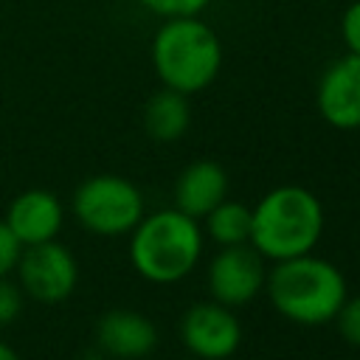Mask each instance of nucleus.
<instances>
[{
    "label": "nucleus",
    "mask_w": 360,
    "mask_h": 360,
    "mask_svg": "<svg viewBox=\"0 0 360 360\" xmlns=\"http://www.w3.org/2000/svg\"><path fill=\"white\" fill-rule=\"evenodd\" d=\"M273 309L298 326H323L335 321L349 287L338 264L315 253L273 262L264 278Z\"/></svg>",
    "instance_id": "obj_1"
},
{
    "label": "nucleus",
    "mask_w": 360,
    "mask_h": 360,
    "mask_svg": "<svg viewBox=\"0 0 360 360\" xmlns=\"http://www.w3.org/2000/svg\"><path fill=\"white\" fill-rule=\"evenodd\" d=\"M152 68L163 87L194 96L222 70L219 34L200 17H166L152 37Z\"/></svg>",
    "instance_id": "obj_2"
},
{
    "label": "nucleus",
    "mask_w": 360,
    "mask_h": 360,
    "mask_svg": "<svg viewBox=\"0 0 360 360\" xmlns=\"http://www.w3.org/2000/svg\"><path fill=\"white\" fill-rule=\"evenodd\" d=\"M323 233V205L304 186H276L250 208V245L264 262L312 253Z\"/></svg>",
    "instance_id": "obj_3"
},
{
    "label": "nucleus",
    "mask_w": 360,
    "mask_h": 360,
    "mask_svg": "<svg viewBox=\"0 0 360 360\" xmlns=\"http://www.w3.org/2000/svg\"><path fill=\"white\" fill-rule=\"evenodd\" d=\"M202 225L180 208L143 214L129 231V262L135 273L152 284H174L186 278L202 256Z\"/></svg>",
    "instance_id": "obj_4"
},
{
    "label": "nucleus",
    "mask_w": 360,
    "mask_h": 360,
    "mask_svg": "<svg viewBox=\"0 0 360 360\" xmlns=\"http://www.w3.org/2000/svg\"><path fill=\"white\" fill-rule=\"evenodd\" d=\"M73 217L96 236H124L143 217L141 188L121 174H93L73 191Z\"/></svg>",
    "instance_id": "obj_5"
},
{
    "label": "nucleus",
    "mask_w": 360,
    "mask_h": 360,
    "mask_svg": "<svg viewBox=\"0 0 360 360\" xmlns=\"http://www.w3.org/2000/svg\"><path fill=\"white\" fill-rule=\"evenodd\" d=\"M14 273L22 295L39 304H59L70 298L79 284V262L70 248L56 239L22 248Z\"/></svg>",
    "instance_id": "obj_6"
},
{
    "label": "nucleus",
    "mask_w": 360,
    "mask_h": 360,
    "mask_svg": "<svg viewBox=\"0 0 360 360\" xmlns=\"http://www.w3.org/2000/svg\"><path fill=\"white\" fill-rule=\"evenodd\" d=\"M264 256L250 242L219 248L208 264V292L214 301L231 309L250 304L259 292H264Z\"/></svg>",
    "instance_id": "obj_7"
},
{
    "label": "nucleus",
    "mask_w": 360,
    "mask_h": 360,
    "mask_svg": "<svg viewBox=\"0 0 360 360\" xmlns=\"http://www.w3.org/2000/svg\"><path fill=\"white\" fill-rule=\"evenodd\" d=\"M183 346L200 360H228L242 343V323L231 307L219 301H200L186 309L180 321Z\"/></svg>",
    "instance_id": "obj_8"
},
{
    "label": "nucleus",
    "mask_w": 360,
    "mask_h": 360,
    "mask_svg": "<svg viewBox=\"0 0 360 360\" xmlns=\"http://www.w3.org/2000/svg\"><path fill=\"white\" fill-rule=\"evenodd\" d=\"M315 104L321 118L335 129L360 127V59L346 53L335 59L318 79Z\"/></svg>",
    "instance_id": "obj_9"
},
{
    "label": "nucleus",
    "mask_w": 360,
    "mask_h": 360,
    "mask_svg": "<svg viewBox=\"0 0 360 360\" xmlns=\"http://www.w3.org/2000/svg\"><path fill=\"white\" fill-rule=\"evenodd\" d=\"M3 222L8 225V231L17 236L22 248L39 245L59 236L65 222V205L53 191L28 188L8 202Z\"/></svg>",
    "instance_id": "obj_10"
},
{
    "label": "nucleus",
    "mask_w": 360,
    "mask_h": 360,
    "mask_svg": "<svg viewBox=\"0 0 360 360\" xmlns=\"http://www.w3.org/2000/svg\"><path fill=\"white\" fill-rule=\"evenodd\" d=\"M96 340L104 354L118 360H138L146 357L158 346L155 323L135 309H110L101 315L96 326Z\"/></svg>",
    "instance_id": "obj_11"
},
{
    "label": "nucleus",
    "mask_w": 360,
    "mask_h": 360,
    "mask_svg": "<svg viewBox=\"0 0 360 360\" xmlns=\"http://www.w3.org/2000/svg\"><path fill=\"white\" fill-rule=\"evenodd\" d=\"M228 197V172L217 160H194L174 180V208L202 219Z\"/></svg>",
    "instance_id": "obj_12"
},
{
    "label": "nucleus",
    "mask_w": 360,
    "mask_h": 360,
    "mask_svg": "<svg viewBox=\"0 0 360 360\" xmlns=\"http://www.w3.org/2000/svg\"><path fill=\"white\" fill-rule=\"evenodd\" d=\"M188 124H191L188 96H183L177 90H169V87L149 96V101L143 107V127H146L149 138H155L160 143L180 141L186 135Z\"/></svg>",
    "instance_id": "obj_13"
},
{
    "label": "nucleus",
    "mask_w": 360,
    "mask_h": 360,
    "mask_svg": "<svg viewBox=\"0 0 360 360\" xmlns=\"http://www.w3.org/2000/svg\"><path fill=\"white\" fill-rule=\"evenodd\" d=\"M205 233L219 245H242L250 239V208L245 202L236 200H222L219 205H214L205 217Z\"/></svg>",
    "instance_id": "obj_14"
},
{
    "label": "nucleus",
    "mask_w": 360,
    "mask_h": 360,
    "mask_svg": "<svg viewBox=\"0 0 360 360\" xmlns=\"http://www.w3.org/2000/svg\"><path fill=\"white\" fill-rule=\"evenodd\" d=\"M146 11H152L155 17L166 20V17H186V14H202L211 0H138Z\"/></svg>",
    "instance_id": "obj_15"
},
{
    "label": "nucleus",
    "mask_w": 360,
    "mask_h": 360,
    "mask_svg": "<svg viewBox=\"0 0 360 360\" xmlns=\"http://www.w3.org/2000/svg\"><path fill=\"white\" fill-rule=\"evenodd\" d=\"M338 321V332L349 346L360 349V295H346L343 307L335 315Z\"/></svg>",
    "instance_id": "obj_16"
},
{
    "label": "nucleus",
    "mask_w": 360,
    "mask_h": 360,
    "mask_svg": "<svg viewBox=\"0 0 360 360\" xmlns=\"http://www.w3.org/2000/svg\"><path fill=\"white\" fill-rule=\"evenodd\" d=\"M22 312V290L8 276L0 278V326H8Z\"/></svg>",
    "instance_id": "obj_17"
},
{
    "label": "nucleus",
    "mask_w": 360,
    "mask_h": 360,
    "mask_svg": "<svg viewBox=\"0 0 360 360\" xmlns=\"http://www.w3.org/2000/svg\"><path fill=\"white\" fill-rule=\"evenodd\" d=\"M340 37H343L346 51L360 59V0L346 6L343 17H340Z\"/></svg>",
    "instance_id": "obj_18"
},
{
    "label": "nucleus",
    "mask_w": 360,
    "mask_h": 360,
    "mask_svg": "<svg viewBox=\"0 0 360 360\" xmlns=\"http://www.w3.org/2000/svg\"><path fill=\"white\" fill-rule=\"evenodd\" d=\"M20 250H22V245H20L17 236L8 231V225L0 219V278L14 273L17 259H20Z\"/></svg>",
    "instance_id": "obj_19"
},
{
    "label": "nucleus",
    "mask_w": 360,
    "mask_h": 360,
    "mask_svg": "<svg viewBox=\"0 0 360 360\" xmlns=\"http://www.w3.org/2000/svg\"><path fill=\"white\" fill-rule=\"evenodd\" d=\"M0 360H20V354H17L8 343H3V340H0Z\"/></svg>",
    "instance_id": "obj_20"
}]
</instances>
